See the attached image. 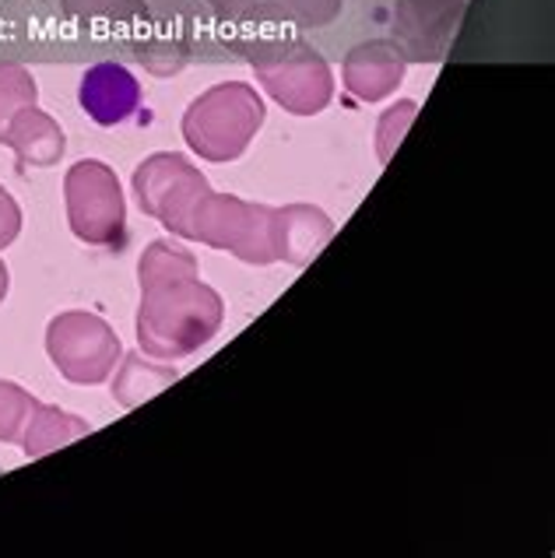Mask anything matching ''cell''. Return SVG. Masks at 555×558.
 Here are the masks:
<instances>
[{
    "label": "cell",
    "mask_w": 555,
    "mask_h": 558,
    "mask_svg": "<svg viewBox=\"0 0 555 558\" xmlns=\"http://www.w3.org/2000/svg\"><path fill=\"white\" fill-rule=\"evenodd\" d=\"M137 344L148 359L180 362L201 352L226 320V299L197 275L190 250L155 239L137 260Z\"/></svg>",
    "instance_id": "obj_1"
},
{
    "label": "cell",
    "mask_w": 555,
    "mask_h": 558,
    "mask_svg": "<svg viewBox=\"0 0 555 558\" xmlns=\"http://www.w3.org/2000/svg\"><path fill=\"white\" fill-rule=\"evenodd\" d=\"M272 215H275L272 204H250L236 194L204 190L201 197L186 204V211L172 221L169 232L190 239V243H204L212 250H229L243 264L267 267L278 264L272 243Z\"/></svg>",
    "instance_id": "obj_2"
},
{
    "label": "cell",
    "mask_w": 555,
    "mask_h": 558,
    "mask_svg": "<svg viewBox=\"0 0 555 558\" xmlns=\"http://www.w3.org/2000/svg\"><path fill=\"white\" fill-rule=\"evenodd\" d=\"M267 120L261 92L246 82H221L201 92L183 113V141L204 162H236Z\"/></svg>",
    "instance_id": "obj_3"
},
{
    "label": "cell",
    "mask_w": 555,
    "mask_h": 558,
    "mask_svg": "<svg viewBox=\"0 0 555 558\" xmlns=\"http://www.w3.org/2000/svg\"><path fill=\"white\" fill-rule=\"evenodd\" d=\"M68 226L95 250H120L126 239V201L117 172L99 158H82L63 172Z\"/></svg>",
    "instance_id": "obj_4"
},
{
    "label": "cell",
    "mask_w": 555,
    "mask_h": 558,
    "mask_svg": "<svg viewBox=\"0 0 555 558\" xmlns=\"http://www.w3.org/2000/svg\"><path fill=\"white\" fill-rule=\"evenodd\" d=\"M46 355L74 387H99L113 376L123 344L99 313L68 310L57 313L46 327Z\"/></svg>",
    "instance_id": "obj_5"
},
{
    "label": "cell",
    "mask_w": 555,
    "mask_h": 558,
    "mask_svg": "<svg viewBox=\"0 0 555 558\" xmlns=\"http://www.w3.org/2000/svg\"><path fill=\"white\" fill-rule=\"evenodd\" d=\"M250 63L261 88L292 117H316L335 99V71L306 43L257 50Z\"/></svg>",
    "instance_id": "obj_6"
},
{
    "label": "cell",
    "mask_w": 555,
    "mask_h": 558,
    "mask_svg": "<svg viewBox=\"0 0 555 558\" xmlns=\"http://www.w3.org/2000/svg\"><path fill=\"white\" fill-rule=\"evenodd\" d=\"M131 186H134V201L141 207V215L162 221L166 229L186 211L190 201L201 197L204 190H212L208 177L180 151L148 155L145 162L134 169Z\"/></svg>",
    "instance_id": "obj_7"
},
{
    "label": "cell",
    "mask_w": 555,
    "mask_h": 558,
    "mask_svg": "<svg viewBox=\"0 0 555 558\" xmlns=\"http://www.w3.org/2000/svg\"><path fill=\"white\" fill-rule=\"evenodd\" d=\"M464 19V0H398L394 4V43L408 63H439Z\"/></svg>",
    "instance_id": "obj_8"
},
{
    "label": "cell",
    "mask_w": 555,
    "mask_h": 558,
    "mask_svg": "<svg viewBox=\"0 0 555 558\" xmlns=\"http://www.w3.org/2000/svg\"><path fill=\"white\" fill-rule=\"evenodd\" d=\"M141 99H145V88H141L134 71L117 60L92 63L77 85V106L85 109V117L95 126L126 123L141 109Z\"/></svg>",
    "instance_id": "obj_9"
},
{
    "label": "cell",
    "mask_w": 555,
    "mask_h": 558,
    "mask_svg": "<svg viewBox=\"0 0 555 558\" xmlns=\"http://www.w3.org/2000/svg\"><path fill=\"white\" fill-rule=\"evenodd\" d=\"M408 71V57L398 50L394 39H366L348 50L341 82L345 92L359 102H379L398 92Z\"/></svg>",
    "instance_id": "obj_10"
},
{
    "label": "cell",
    "mask_w": 555,
    "mask_h": 558,
    "mask_svg": "<svg viewBox=\"0 0 555 558\" xmlns=\"http://www.w3.org/2000/svg\"><path fill=\"white\" fill-rule=\"evenodd\" d=\"M335 239V221L316 204H285L272 215V243L275 260L292 267H306L324 253V246Z\"/></svg>",
    "instance_id": "obj_11"
},
{
    "label": "cell",
    "mask_w": 555,
    "mask_h": 558,
    "mask_svg": "<svg viewBox=\"0 0 555 558\" xmlns=\"http://www.w3.org/2000/svg\"><path fill=\"white\" fill-rule=\"evenodd\" d=\"M0 145H8L14 151V169L25 177L28 169L57 166L63 151H68V134H63V126L36 102V106H25L22 113H14Z\"/></svg>",
    "instance_id": "obj_12"
},
{
    "label": "cell",
    "mask_w": 555,
    "mask_h": 558,
    "mask_svg": "<svg viewBox=\"0 0 555 558\" xmlns=\"http://www.w3.org/2000/svg\"><path fill=\"white\" fill-rule=\"evenodd\" d=\"M109 390H113V401L123 411H134L145 401H152L155 393H162L166 387L180 379V369H172L166 362H152L145 352H131L120 355L113 376H109Z\"/></svg>",
    "instance_id": "obj_13"
},
{
    "label": "cell",
    "mask_w": 555,
    "mask_h": 558,
    "mask_svg": "<svg viewBox=\"0 0 555 558\" xmlns=\"http://www.w3.org/2000/svg\"><path fill=\"white\" fill-rule=\"evenodd\" d=\"M92 433V425L77 414L63 411L57 404H36L32 418L25 425V436H22V450L25 457H46L60 450V446H71L77 439H85Z\"/></svg>",
    "instance_id": "obj_14"
},
{
    "label": "cell",
    "mask_w": 555,
    "mask_h": 558,
    "mask_svg": "<svg viewBox=\"0 0 555 558\" xmlns=\"http://www.w3.org/2000/svg\"><path fill=\"white\" fill-rule=\"evenodd\" d=\"M39 102V85L25 63L14 60H0V141H4L8 123L14 113H22L25 106Z\"/></svg>",
    "instance_id": "obj_15"
},
{
    "label": "cell",
    "mask_w": 555,
    "mask_h": 558,
    "mask_svg": "<svg viewBox=\"0 0 555 558\" xmlns=\"http://www.w3.org/2000/svg\"><path fill=\"white\" fill-rule=\"evenodd\" d=\"M36 397L25 387H19L14 379H0V442L8 446H22L25 425L36 411Z\"/></svg>",
    "instance_id": "obj_16"
},
{
    "label": "cell",
    "mask_w": 555,
    "mask_h": 558,
    "mask_svg": "<svg viewBox=\"0 0 555 558\" xmlns=\"http://www.w3.org/2000/svg\"><path fill=\"white\" fill-rule=\"evenodd\" d=\"M415 113H419V102L401 99V102H394L384 117H379V123H376V155H379V162H390L394 148L401 145V137L411 126V120H415Z\"/></svg>",
    "instance_id": "obj_17"
},
{
    "label": "cell",
    "mask_w": 555,
    "mask_h": 558,
    "mask_svg": "<svg viewBox=\"0 0 555 558\" xmlns=\"http://www.w3.org/2000/svg\"><path fill=\"white\" fill-rule=\"evenodd\" d=\"M275 8L299 28H324L338 19L341 0H275Z\"/></svg>",
    "instance_id": "obj_18"
},
{
    "label": "cell",
    "mask_w": 555,
    "mask_h": 558,
    "mask_svg": "<svg viewBox=\"0 0 555 558\" xmlns=\"http://www.w3.org/2000/svg\"><path fill=\"white\" fill-rule=\"evenodd\" d=\"M22 232V207L14 201L4 183H0V250H8Z\"/></svg>",
    "instance_id": "obj_19"
},
{
    "label": "cell",
    "mask_w": 555,
    "mask_h": 558,
    "mask_svg": "<svg viewBox=\"0 0 555 558\" xmlns=\"http://www.w3.org/2000/svg\"><path fill=\"white\" fill-rule=\"evenodd\" d=\"M212 8H218V11H226V14H246V11H253L261 4V0H208Z\"/></svg>",
    "instance_id": "obj_20"
},
{
    "label": "cell",
    "mask_w": 555,
    "mask_h": 558,
    "mask_svg": "<svg viewBox=\"0 0 555 558\" xmlns=\"http://www.w3.org/2000/svg\"><path fill=\"white\" fill-rule=\"evenodd\" d=\"M8 289H11V270H8L4 257H0V302L8 299Z\"/></svg>",
    "instance_id": "obj_21"
}]
</instances>
